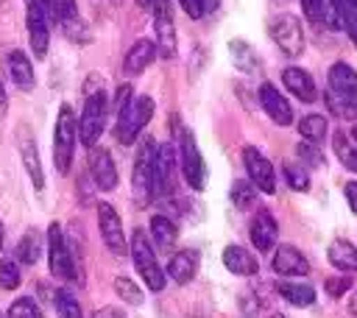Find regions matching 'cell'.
Returning <instances> with one entry per match:
<instances>
[{
  "label": "cell",
  "instance_id": "bcb514c9",
  "mask_svg": "<svg viewBox=\"0 0 357 318\" xmlns=\"http://www.w3.org/2000/svg\"><path fill=\"white\" fill-rule=\"evenodd\" d=\"M346 201H349L351 212L357 215V181H349V184H346Z\"/></svg>",
  "mask_w": 357,
  "mask_h": 318
},
{
  "label": "cell",
  "instance_id": "74e56055",
  "mask_svg": "<svg viewBox=\"0 0 357 318\" xmlns=\"http://www.w3.org/2000/svg\"><path fill=\"white\" fill-rule=\"evenodd\" d=\"M6 318H45L42 310L36 307L33 298H17L11 307H8V315Z\"/></svg>",
  "mask_w": 357,
  "mask_h": 318
},
{
  "label": "cell",
  "instance_id": "ab89813d",
  "mask_svg": "<svg viewBox=\"0 0 357 318\" xmlns=\"http://www.w3.org/2000/svg\"><path fill=\"white\" fill-rule=\"evenodd\" d=\"M301 11L310 22H321L326 20V3L324 0H301Z\"/></svg>",
  "mask_w": 357,
  "mask_h": 318
},
{
  "label": "cell",
  "instance_id": "d6a6232c",
  "mask_svg": "<svg viewBox=\"0 0 357 318\" xmlns=\"http://www.w3.org/2000/svg\"><path fill=\"white\" fill-rule=\"evenodd\" d=\"M53 304H56L59 318H84V315H81V307H78V301L73 298L70 290H56Z\"/></svg>",
  "mask_w": 357,
  "mask_h": 318
},
{
  "label": "cell",
  "instance_id": "9a60e30c",
  "mask_svg": "<svg viewBox=\"0 0 357 318\" xmlns=\"http://www.w3.org/2000/svg\"><path fill=\"white\" fill-rule=\"evenodd\" d=\"M259 103H262L265 114H268L273 123H279V126H290V123H293V109H290L287 98H284L273 84H262V86H259Z\"/></svg>",
  "mask_w": 357,
  "mask_h": 318
},
{
  "label": "cell",
  "instance_id": "e0dca14e",
  "mask_svg": "<svg viewBox=\"0 0 357 318\" xmlns=\"http://www.w3.org/2000/svg\"><path fill=\"white\" fill-rule=\"evenodd\" d=\"M273 271L279 273V276H304L307 271H310V262H307V257L296 248V245H279L276 251H273Z\"/></svg>",
  "mask_w": 357,
  "mask_h": 318
},
{
  "label": "cell",
  "instance_id": "ffe728a7",
  "mask_svg": "<svg viewBox=\"0 0 357 318\" xmlns=\"http://www.w3.org/2000/svg\"><path fill=\"white\" fill-rule=\"evenodd\" d=\"M198 262H201V257H198L195 248L176 251V254L170 257V262H167V273H170L173 282L187 285L190 279H195V273H198Z\"/></svg>",
  "mask_w": 357,
  "mask_h": 318
},
{
  "label": "cell",
  "instance_id": "816d5d0a",
  "mask_svg": "<svg viewBox=\"0 0 357 318\" xmlns=\"http://www.w3.org/2000/svg\"><path fill=\"white\" fill-rule=\"evenodd\" d=\"M346 33H349V39H351V42H354V47H357V20H354V22L346 28Z\"/></svg>",
  "mask_w": 357,
  "mask_h": 318
},
{
  "label": "cell",
  "instance_id": "1f68e13d",
  "mask_svg": "<svg viewBox=\"0 0 357 318\" xmlns=\"http://www.w3.org/2000/svg\"><path fill=\"white\" fill-rule=\"evenodd\" d=\"M229 53H231V61H234V67L237 70H243V73H257V53L248 47V42H243V39H231L229 42Z\"/></svg>",
  "mask_w": 357,
  "mask_h": 318
},
{
  "label": "cell",
  "instance_id": "d4e9b609",
  "mask_svg": "<svg viewBox=\"0 0 357 318\" xmlns=\"http://www.w3.org/2000/svg\"><path fill=\"white\" fill-rule=\"evenodd\" d=\"M324 100H326V109L340 117V120H357V89L354 92H332L326 89L324 92Z\"/></svg>",
  "mask_w": 357,
  "mask_h": 318
},
{
  "label": "cell",
  "instance_id": "836d02e7",
  "mask_svg": "<svg viewBox=\"0 0 357 318\" xmlns=\"http://www.w3.org/2000/svg\"><path fill=\"white\" fill-rule=\"evenodd\" d=\"M329 11L340 22V28H349L357 20V0H329Z\"/></svg>",
  "mask_w": 357,
  "mask_h": 318
},
{
  "label": "cell",
  "instance_id": "f546056e",
  "mask_svg": "<svg viewBox=\"0 0 357 318\" xmlns=\"http://www.w3.org/2000/svg\"><path fill=\"white\" fill-rule=\"evenodd\" d=\"M151 237L156 240L159 248L167 251V248L176 243L178 229H176V223H173L170 218H165V215H153V218H151Z\"/></svg>",
  "mask_w": 357,
  "mask_h": 318
},
{
  "label": "cell",
  "instance_id": "e575fe53",
  "mask_svg": "<svg viewBox=\"0 0 357 318\" xmlns=\"http://www.w3.org/2000/svg\"><path fill=\"white\" fill-rule=\"evenodd\" d=\"M20 285V265L14 257H3L0 259V287L3 290H14Z\"/></svg>",
  "mask_w": 357,
  "mask_h": 318
},
{
  "label": "cell",
  "instance_id": "30bf717a",
  "mask_svg": "<svg viewBox=\"0 0 357 318\" xmlns=\"http://www.w3.org/2000/svg\"><path fill=\"white\" fill-rule=\"evenodd\" d=\"M151 14H153L159 53H162V59H173L176 56V28H173V14H170V0H151Z\"/></svg>",
  "mask_w": 357,
  "mask_h": 318
},
{
  "label": "cell",
  "instance_id": "db71d44e",
  "mask_svg": "<svg viewBox=\"0 0 357 318\" xmlns=\"http://www.w3.org/2000/svg\"><path fill=\"white\" fill-rule=\"evenodd\" d=\"M349 312H351V315L357 318V293H354V296L349 298Z\"/></svg>",
  "mask_w": 357,
  "mask_h": 318
},
{
  "label": "cell",
  "instance_id": "c3c4849f",
  "mask_svg": "<svg viewBox=\"0 0 357 318\" xmlns=\"http://www.w3.org/2000/svg\"><path fill=\"white\" fill-rule=\"evenodd\" d=\"M218 6H220V0H201V8H204V14H212Z\"/></svg>",
  "mask_w": 357,
  "mask_h": 318
},
{
  "label": "cell",
  "instance_id": "6da1fadb",
  "mask_svg": "<svg viewBox=\"0 0 357 318\" xmlns=\"http://www.w3.org/2000/svg\"><path fill=\"white\" fill-rule=\"evenodd\" d=\"M75 139H78V117H75L73 106L64 103L56 114V128H53V165L61 176L70 173Z\"/></svg>",
  "mask_w": 357,
  "mask_h": 318
},
{
  "label": "cell",
  "instance_id": "9f6ffc18",
  "mask_svg": "<svg viewBox=\"0 0 357 318\" xmlns=\"http://www.w3.org/2000/svg\"><path fill=\"white\" fill-rule=\"evenodd\" d=\"M0 248H3V223H0Z\"/></svg>",
  "mask_w": 357,
  "mask_h": 318
},
{
  "label": "cell",
  "instance_id": "f1b7e54d",
  "mask_svg": "<svg viewBox=\"0 0 357 318\" xmlns=\"http://www.w3.org/2000/svg\"><path fill=\"white\" fill-rule=\"evenodd\" d=\"M298 134H301L304 142L318 145V142L326 139V134H329V123H326L324 114H307V117H301V123H298Z\"/></svg>",
  "mask_w": 357,
  "mask_h": 318
},
{
  "label": "cell",
  "instance_id": "f5cc1de1",
  "mask_svg": "<svg viewBox=\"0 0 357 318\" xmlns=\"http://www.w3.org/2000/svg\"><path fill=\"white\" fill-rule=\"evenodd\" d=\"M6 100H8V95H6V86H3V81H0V114H3V109H6Z\"/></svg>",
  "mask_w": 357,
  "mask_h": 318
},
{
  "label": "cell",
  "instance_id": "b9f144b4",
  "mask_svg": "<svg viewBox=\"0 0 357 318\" xmlns=\"http://www.w3.org/2000/svg\"><path fill=\"white\" fill-rule=\"evenodd\" d=\"M349 287H351V279L349 276H332V279H326V293L335 296V298L343 296Z\"/></svg>",
  "mask_w": 357,
  "mask_h": 318
},
{
  "label": "cell",
  "instance_id": "603a6c76",
  "mask_svg": "<svg viewBox=\"0 0 357 318\" xmlns=\"http://www.w3.org/2000/svg\"><path fill=\"white\" fill-rule=\"evenodd\" d=\"M223 265L237 273V276H254L259 271V262L251 251H245L243 245H226L223 248Z\"/></svg>",
  "mask_w": 357,
  "mask_h": 318
},
{
  "label": "cell",
  "instance_id": "f35d334b",
  "mask_svg": "<svg viewBox=\"0 0 357 318\" xmlns=\"http://www.w3.org/2000/svg\"><path fill=\"white\" fill-rule=\"evenodd\" d=\"M284 179H287V184H290L296 192H304V190H310V176H307V170H304V167H296V165H284Z\"/></svg>",
  "mask_w": 357,
  "mask_h": 318
},
{
  "label": "cell",
  "instance_id": "52a82bcc",
  "mask_svg": "<svg viewBox=\"0 0 357 318\" xmlns=\"http://www.w3.org/2000/svg\"><path fill=\"white\" fill-rule=\"evenodd\" d=\"M178 162H181L184 181L192 190H204L206 187V165H204V156L195 145L192 131H187V128L178 131Z\"/></svg>",
  "mask_w": 357,
  "mask_h": 318
},
{
  "label": "cell",
  "instance_id": "f6af8a7d",
  "mask_svg": "<svg viewBox=\"0 0 357 318\" xmlns=\"http://www.w3.org/2000/svg\"><path fill=\"white\" fill-rule=\"evenodd\" d=\"M335 151H337L340 162H343V159L351 153V151H349V142H346V134H337V137H335Z\"/></svg>",
  "mask_w": 357,
  "mask_h": 318
},
{
  "label": "cell",
  "instance_id": "44dd1931",
  "mask_svg": "<svg viewBox=\"0 0 357 318\" xmlns=\"http://www.w3.org/2000/svg\"><path fill=\"white\" fill-rule=\"evenodd\" d=\"M282 81H284V86H287L298 100H304V103H312V100L318 98V89H315L312 75H310L307 70H301V67H287V70L282 73Z\"/></svg>",
  "mask_w": 357,
  "mask_h": 318
},
{
  "label": "cell",
  "instance_id": "681fc988",
  "mask_svg": "<svg viewBox=\"0 0 357 318\" xmlns=\"http://www.w3.org/2000/svg\"><path fill=\"white\" fill-rule=\"evenodd\" d=\"M25 6H36V8L50 11V0H25ZM50 17H53V14H50Z\"/></svg>",
  "mask_w": 357,
  "mask_h": 318
},
{
  "label": "cell",
  "instance_id": "91938a15",
  "mask_svg": "<svg viewBox=\"0 0 357 318\" xmlns=\"http://www.w3.org/2000/svg\"><path fill=\"white\" fill-rule=\"evenodd\" d=\"M0 318H3V315H0Z\"/></svg>",
  "mask_w": 357,
  "mask_h": 318
},
{
  "label": "cell",
  "instance_id": "9c48e42d",
  "mask_svg": "<svg viewBox=\"0 0 357 318\" xmlns=\"http://www.w3.org/2000/svg\"><path fill=\"white\" fill-rule=\"evenodd\" d=\"M98 226H100V237H103L106 248H109L114 257H123V254L128 251L126 232H123V220H120V215L114 212V206L106 204V201L98 204Z\"/></svg>",
  "mask_w": 357,
  "mask_h": 318
},
{
  "label": "cell",
  "instance_id": "4dcf8cb0",
  "mask_svg": "<svg viewBox=\"0 0 357 318\" xmlns=\"http://www.w3.org/2000/svg\"><path fill=\"white\" fill-rule=\"evenodd\" d=\"M39 257H42V237L36 229H28L22 234V240L17 243V259L25 265H36Z\"/></svg>",
  "mask_w": 357,
  "mask_h": 318
},
{
  "label": "cell",
  "instance_id": "5b68a950",
  "mask_svg": "<svg viewBox=\"0 0 357 318\" xmlns=\"http://www.w3.org/2000/svg\"><path fill=\"white\" fill-rule=\"evenodd\" d=\"M103 126H106V95L92 92L84 103L81 117H78V142L84 148H95V142L103 134Z\"/></svg>",
  "mask_w": 357,
  "mask_h": 318
},
{
  "label": "cell",
  "instance_id": "7402d4cb",
  "mask_svg": "<svg viewBox=\"0 0 357 318\" xmlns=\"http://www.w3.org/2000/svg\"><path fill=\"white\" fill-rule=\"evenodd\" d=\"M153 59H156V42H151V39H137V42L128 47L126 59H123V70H126L128 75H139Z\"/></svg>",
  "mask_w": 357,
  "mask_h": 318
},
{
  "label": "cell",
  "instance_id": "3957f363",
  "mask_svg": "<svg viewBox=\"0 0 357 318\" xmlns=\"http://www.w3.org/2000/svg\"><path fill=\"white\" fill-rule=\"evenodd\" d=\"M151 117H153V98H148V95L134 98V100L117 114L114 139H117L120 145H131V142L139 137V131L151 123Z\"/></svg>",
  "mask_w": 357,
  "mask_h": 318
},
{
  "label": "cell",
  "instance_id": "484cf974",
  "mask_svg": "<svg viewBox=\"0 0 357 318\" xmlns=\"http://www.w3.org/2000/svg\"><path fill=\"white\" fill-rule=\"evenodd\" d=\"M326 254H329V262H332L337 271H343V273L357 271V248H354L349 240H332Z\"/></svg>",
  "mask_w": 357,
  "mask_h": 318
},
{
  "label": "cell",
  "instance_id": "8d00e7d4",
  "mask_svg": "<svg viewBox=\"0 0 357 318\" xmlns=\"http://www.w3.org/2000/svg\"><path fill=\"white\" fill-rule=\"evenodd\" d=\"M254 184H248V181H234L231 184V204L237 206V209H248L251 204H254Z\"/></svg>",
  "mask_w": 357,
  "mask_h": 318
},
{
  "label": "cell",
  "instance_id": "ac0fdd59",
  "mask_svg": "<svg viewBox=\"0 0 357 318\" xmlns=\"http://www.w3.org/2000/svg\"><path fill=\"white\" fill-rule=\"evenodd\" d=\"M173 170H176V151H173V145L156 148V162H153V173H156V198L173 192Z\"/></svg>",
  "mask_w": 357,
  "mask_h": 318
},
{
  "label": "cell",
  "instance_id": "277c9868",
  "mask_svg": "<svg viewBox=\"0 0 357 318\" xmlns=\"http://www.w3.org/2000/svg\"><path fill=\"white\" fill-rule=\"evenodd\" d=\"M128 251H131L134 268H137V273L142 276L145 287H148V290H153V293H159V290L165 287V271L159 268L156 254H153V248H151V243H148V237H145V232H142V229H137V232L131 234Z\"/></svg>",
  "mask_w": 357,
  "mask_h": 318
},
{
  "label": "cell",
  "instance_id": "8992f818",
  "mask_svg": "<svg viewBox=\"0 0 357 318\" xmlns=\"http://www.w3.org/2000/svg\"><path fill=\"white\" fill-rule=\"evenodd\" d=\"M47 259H50V273L56 279L81 282V273L75 268V259L70 257V248H67V240H64L59 223H50L47 226Z\"/></svg>",
  "mask_w": 357,
  "mask_h": 318
},
{
  "label": "cell",
  "instance_id": "7a4b0ae2",
  "mask_svg": "<svg viewBox=\"0 0 357 318\" xmlns=\"http://www.w3.org/2000/svg\"><path fill=\"white\" fill-rule=\"evenodd\" d=\"M153 162H156V145L153 139H145L137 151L134 159V170H131V195L137 206H148L156 198V173H153Z\"/></svg>",
  "mask_w": 357,
  "mask_h": 318
},
{
  "label": "cell",
  "instance_id": "11a10c76",
  "mask_svg": "<svg viewBox=\"0 0 357 318\" xmlns=\"http://www.w3.org/2000/svg\"><path fill=\"white\" fill-rule=\"evenodd\" d=\"M137 3H139L142 8H151V0H137Z\"/></svg>",
  "mask_w": 357,
  "mask_h": 318
},
{
  "label": "cell",
  "instance_id": "5bb4252c",
  "mask_svg": "<svg viewBox=\"0 0 357 318\" xmlns=\"http://www.w3.org/2000/svg\"><path fill=\"white\" fill-rule=\"evenodd\" d=\"M89 176L95 181V187L103 192L117 187V167H114L112 153L106 148H98V145L89 148Z\"/></svg>",
  "mask_w": 357,
  "mask_h": 318
},
{
  "label": "cell",
  "instance_id": "4fadbf2b",
  "mask_svg": "<svg viewBox=\"0 0 357 318\" xmlns=\"http://www.w3.org/2000/svg\"><path fill=\"white\" fill-rule=\"evenodd\" d=\"M25 8H28V39H31L33 59H45L50 45V11L36 6H25Z\"/></svg>",
  "mask_w": 357,
  "mask_h": 318
},
{
  "label": "cell",
  "instance_id": "8fae6325",
  "mask_svg": "<svg viewBox=\"0 0 357 318\" xmlns=\"http://www.w3.org/2000/svg\"><path fill=\"white\" fill-rule=\"evenodd\" d=\"M50 14L59 20L61 31H64L73 42H81V45L89 42V31H86L84 20L78 17V6H75V0H50Z\"/></svg>",
  "mask_w": 357,
  "mask_h": 318
},
{
  "label": "cell",
  "instance_id": "7dc6e473",
  "mask_svg": "<svg viewBox=\"0 0 357 318\" xmlns=\"http://www.w3.org/2000/svg\"><path fill=\"white\" fill-rule=\"evenodd\" d=\"M92 318H126V315H123V310H117V307H103V310H98Z\"/></svg>",
  "mask_w": 357,
  "mask_h": 318
},
{
  "label": "cell",
  "instance_id": "60d3db41",
  "mask_svg": "<svg viewBox=\"0 0 357 318\" xmlns=\"http://www.w3.org/2000/svg\"><path fill=\"white\" fill-rule=\"evenodd\" d=\"M296 153H298V159H304V162H310L312 167H318V165H324V156H318V145H312V142H298V148H296Z\"/></svg>",
  "mask_w": 357,
  "mask_h": 318
},
{
  "label": "cell",
  "instance_id": "ee69618b",
  "mask_svg": "<svg viewBox=\"0 0 357 318\" xmlns=\"http://www.w3.org/2000/svg\"><path fill=\"white\" fill-rule=\"evenodd\" d=\"M178 3H181V8L190 14V20H201V14H204L201 0H178Z\"/></svg>",
  "mask_w": 357,
  "mask_h": 318
},
{
  "label": "cell",
  "instance_id": "d590c367",
  "mask_svg": "<svg viewBox=\"0 0 357 318\" xmlns=\"http://www.w3.org/2000/svg\"><path fill=\"white\" fill-rule=\"evenodd\" d=\"M114 293H117L126 304H139V301H142V290H139L128 276H117V279H114Z\"/></svg>",
  "mask_w": 357,
  "mask_h": 318
},
{
  "label": "cell",
  "instance_id": "cb8c5ba5",
  "mask_svg": "<svg viewBox=\"0 0 357 318\" xmlns=\"http://www.w3.org/2000/svg\"><path fill=\"white\" fill-rule=\"evenodd\" d=\"M6 67H8L11 81H14L20 89H31V86L36 84L33 64H31V59H28L22 50H11V53L6 56Z\"/></svg>",
  "mask_w": 357,
  "mask_h": 318
},
{
  "label": "cell",
  "instance_id": "680465c9",
  "mask_svg": "<svg viewBox=\"0 0 357 318\" xmlns=\"http://www.w3.org/2000/svg\"><path fill=\"white\" fill-rule=\"evenodd\" d=\"M271 318H287V315H279V312H276V315H271Z\"/></svg>",
  "mask_w": 357,
  "mask_h": 318
},
{
  "label": "cell",
  "instance_id": "f907efd6",
  "mask_svg": "<svg viewBox=\"0 0 357 318\" xmlns=\"http://www.w3.org/2000/svg\"><path fill=\"white\" fill-rule=\"evenodd\" d=\"M343 165H346L349 170H357V151H351V153L343 159Z\"/></svg>",
  "mask_w": 357,
  "mask_h": 318
},
{
  "label": "cell",
  "instance_id": "2e32d148",
  "mask_svg": "<svg viewBox=\"0 0 357 318\" xmlns=\"http://www.w3.org/2000/svg\"><path fill=\"white\" fill-rule=\"evenodd\" d=\"M248 234H251V243H254L257 251H271L276 237H279V226H276V220H273V215L268 209H259L254 215V220H251Z\"/></svg>",
  "mask_w": 357,
  "mask_h": 318
},
{
  "label": "cell",
  "instance_id": "7c38bea8",
  "mask_svg": "<svg viewBox=\"0 0 357 318\" xmlns=\"http://www.w3.org/2000/svg\"><path fill=\"white\" fill-rule=\"evenodd\" d=\"M243 162H245V170H248V179H251V184L257 187V190H262V192H276V170H273V165L257 151V148H245L243 151Z\"/></svg>",
  "mask_w": 357,
  "mask_h": 318
},
{
  "label": "cell",
  "instance_id": "6f0895ef",
  "mask_svg": "<svg viewBox=\"0 0 357 318\" xmlns=\"http://www.w3.org/2000/svg\"><path fill=\"white\" fill-rule=\"evenodd\" d=\"M351 137H354V139H357V126H354V128H351Z\"/></svg>",
  "mask_w": 357,
  "mask_h": 318
},
{
  "label": "cell",
  "instance_id": "7bdbcfd3",
  "mask_svg": "<svg viewBox=\"0 0 357 318\" xmlns=\"http://www.w3.org/2000/svg\"><path fill=\"white\" fill-rule=\"evenodd\" d=\"M131 95H134V92H131V84H123V86L117 89V100H114V112H117V114L131 103Z\"/></svg>",
  "mask_w": 357,
  "mask_h": 318
},
{
  "label": "cell",
  "instance_id": "d6986e66",
  "mask_svg": "<svg viewBox=\"0 0 357 318\" xmlns=\"http://www.w3.org/2000/svg\"><path fill=\"white\" fill-rule=\"evenodd\" d=\"M20 156H22V165H25V170H28V176H31V181H33V187L36 190H42L45 187V176H42V165H39V151H36V139L28 134V128L25 126H20Z\"/></svg>",
  "mask_w": 357,
  "mask_h": 318
},
{
  "label": "cell",
  "instance_id": "ba28073f",
  "mask_svg": "<svg viewBox=\"0 0 357 318\" xmlns=\"http://www.w3.org/2000/svg\"><path fill=\"white\" fill-rule=\"evenodd\" d=\"M268 33L271 39L279 45V50L284 56H298L304 50V31H301V20L293 14H276L268 22Z\"/></svg>",
  "mask_w": 357,
  "mask_h": 318
},
{
  "label": "cell",
  "instance_id": "83f0119b",
  "mask_svg": "<svg viewBox=\"0 0 357 318\" xmlns=\"http://www.w3.org/2000/svg\"><path fill=\"white\" fill-rule=\"evenodd\" d=\"M276 290H279V296H284L296 307H310L315 301V287L307 282H279Z\"/></svg>",
  "mask_w": 357,
  "mask_h": 318
},
{
  "label": "cell",
  "instance_id": "4316f807",
  "mask_svg": "<svg viewBox=\"0 0 357 318\" xmlns=\"http://www.w3.org/2000/svg\"><path fill=\"white\" fill-rule=\"evenodd\" d=\"M326 89L332 92H354L357 89V73L354 67H349L346 61H337L329 67V75H326Z\"/></svg>",
  "mask_w": 357,
  "mask_h": 318
}]
</instances>
